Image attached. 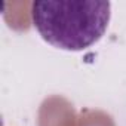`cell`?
I'll return each instance as SVG.
<instances>
[{
    "mask_svg": "<svg viewBox=\"0 0 126 126\" xmlns=\"http://www.w3.org/2000/svg\"><path fill=\"white\" fill-rule=\"evenodd\" d=\"M111 5L99 0H46L31 5L33 24L55 47L83 50L105 33Z\"/></svg>",
    "mask_w": 126,
    "mask_h": 126,
    "instance_id": "6da1fadb",
    "label": "cell"
}]
</instances>
